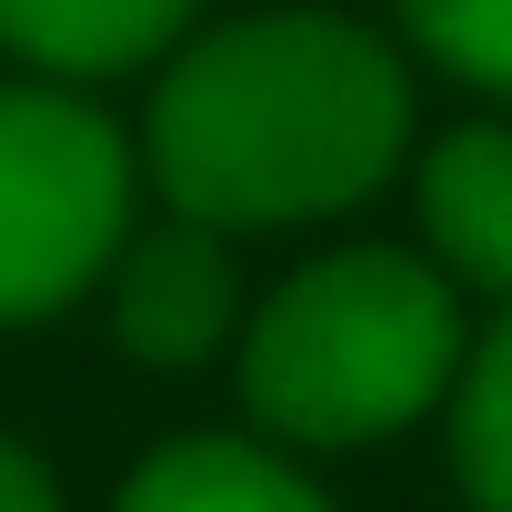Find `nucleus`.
I'll use <instances>...</instances> for the list:
<instances>
[{"label":"nucleus","mask_w":512,"mask_h":512,"mask_svg":"<svg viewBox=\"0 0 512 512\" xmlns=\"http://www.w3.org/2000/svg\"><path fill=\"white\" fill-rule=\"evenodd\" d=\"M422 231H432L452 282L512 302V131L502 121H462V131L432 141V161H422Z\"/></svg>","instance_id":"5"},{"label":"nucleus","mask_w":512,"mask_h":512,"mask_svg":"<svg viewBox=\"0 0 512 512\" xmlns=\"http://www.w3.org/2000/svg\"><path fill=\"white\" fill-rule=\"evenodd\" d=\"M412 51H432L472 91H512V0H392Z\"/></svg>","instance_id":"9"},{"label":"nucleus","mask_w":512,"mask_h":512,"mask_svg":"<svg viewBox=\"0 0 512 512\" xmlns=\"http://www.w3.org/2000/svg\"><path fill=\"white\" fill-rule=\"evenodd\" d=\"M412 141V81L392 41L332 11H262L191 41L141 121L151 181L201 231H272L352 211Z\"/></svg>","instance_id":"1"},{"label":"nucleus","mask_w":512,"mask_h":512,"mask_svg":"<svg viewBox=\"0 0 512 512\" xmlns=\"http://www.w3.org/2000/svg\"><path fill=\"white\" fill-rule=\"evenodd\" d=\"M231 312H241V292H231V251H221V231H201V221H161V231L121 241V272H111V332H121L131 362H151V372H191V362L221 352Z\"/></svg>","instance_id":"4"},{"label":"nucleus","mask_w":512,"mask_h":512,"mask_svg":"<svg viewBox=\"0 0 512 512\" xmlns=\"http://www.w3.org/2000/svg\"><path fill=\"white\" fill-rule=\"evenodd\" d=\"M121 512H332V502L282 452H262V442L191 432V442H161L121 482Z\"/></svg>","instance_id":"7"},{"label":"nucleus","mask_w":512,"mask_h":512,"mask_svg":"<svg viewBox=\"0 0 512 512\" xmlns=\"http://www.w3.org/2000/svg\"><path fill=\"white\" fill-rule=\"evenodd\" d=\"M131 231V141L71 91H0V322L81 302Z\"/></svg>","instance_id":"3"},{"label":"nucleus","mask_w":512,"mask_h":512,"mask_svg":"<svg viewBox=\"0 0 512 512\" xmlns=\"http://www.w3.org/2000/svg\"><path fill=\"white\" fill-rule=\"evenodd\" d=\"M0 512H61V492H51V472L0 432Z\"/></svg>","instance_id":"10"},{"label":"nucleus","mask_w":512,"mask_h":512,"mask_svg":"<svg viewBox=\"0 0 512 512\" xmlns=\"http://www.w3.org/2000/svg\"><path fill=\"white\" fill-rule=\"evenodd\" d=\"M462 372V312L452 282L412 251H332L302 262L262 322L241 332V402L282 442H382L422 422Z\"/></svg>","instance_id":"2"},{"label":"nucleus","mask_w":512,"mask_h":512,"mask_svg":"<svg viewBox=\"0 0 512 512\" xmlns=\"http://www.w3.org/2000/svg\"><path fill=\"white\" fill-rule=\"evenodd\" d=\"M191 11L201 0H0V41L61 81H111L171 51Z\"/></svg>","instance_id":"6"},{"label":"nucleus","mask_w":512,"mask_h":512,"mask_svg":"<svg viewBox=\"0 0 512 512\" xmlns=\"http://www.w3.org/2000/svg\"><path fill=\"white\" fill-rule=\"evenodd\" d=\"M452 472L472 512H512V302L452 372Z\"/></svg>","instance_id":"8"}]
</instances>
